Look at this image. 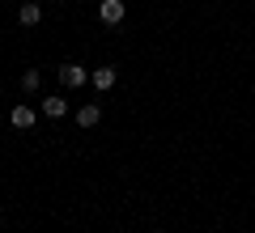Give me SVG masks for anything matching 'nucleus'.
I'll return each instance as SVG.
<instances>
[{"instance_id":"1","label":"nucleus","mask_w":255,"mask_h":233,"mask_svg":"<svg viewBox=\"0 0 255 233\" xmlns=\"http://www.w3.org/2000/svg\"><path fill=\"white\" fill-rule=\"evenodd\" d=\"M85 81H90V72H85L81 64H60V85L64 89H81Z\"/></svg>"},{"instance_id":"8","label":"nucleus","mask_w":255,"mask_h":233,"mask_svg":"<svg viewBox=\"0 0 255 233\" xmlns=\"http://www.w3.org/2000/svg\"><path fill=\"white\" fill-rule=\"evenodd\" d=\"M38 81H43V77H38V68H26V72H21V89H26V93H34Z\"/></svg>"},{"instance_id":"3","label":"nucleus","mask_w":255,"mask_h":233,"mask_svg":"<svg viewBox=\"0 0 255 233\" xmlns=\"http://www.w3.org/2000/svg\"><path fill=\"white\" fill-rule=\"evenodd\" d=\"M17 21H21V26H38V21H43V4H38V0H30V4H21Z\"/></svg>"},{"instance_id":"2","label":"nucleus","mask_w":255,"mask_h":233,"mask_svg":"<svg viewBox=\"0 0 255 233\" xmlns=\"http://www.w3.org/2000/svg\"><path fill=\"white\" fill-rule=\"evenodd\" d=\"M124 0H98V17L107 21V26H119V21H124Z\"/></svg>"},{"instance_id":"6","label":"nucleus","mask_w":255,"mask_h":233,"mask_svg":"<svg viewBox=\"0 0 255 233\" xmlns=\"http://www.w3.org/2000/svg\"><path fill=\"white\" fill-rule=\"evenodd\" d=\"M43 115L47 119H64V115H68V102H64L60 93H55V98H43Z\"/></svg>"},{"instance_id":"7","label":"nucleus","mask_w":255,"mask_h":233,"mask_svg":"<svg viewBox=\"0 0 255 233\" xmlns=\"http://www.w3.org/2000/svg\"><path fill=\"white\" fill-rule=\"evenodd\" d=\"M13 127H21V132H26V127H34V106H13Z\"/></svg>"},{"instance_id":"4","label":"nucleus","mask_w":255,"mask_h":233,"mask_svg":"<svg viewBox=\"0 0 255 233\" xmlns=\"http://www.w3.org/2000/svg\"><path fill=\"white\" fill-rule=\"evenodd\" d=\"M115 77H119L115 68H94V72H90V81H94V89H102V93H107L111 85H115Z\"/></svg>"},{"instance_id":"5","label":"nucleus","mask_w":255,"mask_h":233,"mask_svg":"<svg viewBox=\"0 0 255 233\" xmlns=\"http://www.w3.org/2000/svg\"><path fill=\"white\" fill-rule=\"evenodd\" d=\"M98 119H102V106H98V102H85V106L77 110V123H81V127H94Z\"/></svg>"}]
</instances>
